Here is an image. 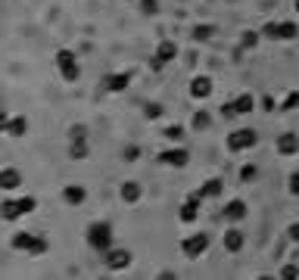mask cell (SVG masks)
I'll return each instance as SVG.
<instances>
[{"label": "cell", "instance_id": "obj_3", "mask_svg": "<svg viewBox=\"0 0 299 280\" xmlns=\"http://www.w3.org/2000/svg\"><path fill=\"white\" fill-rule=\"evenodd\" d=\"M293 190H299V175H296V178H293Z\"/></svg>", "mask_w": 299, "mask_h": 280}, {"label": "cell", "instance_id": "obj_2", "mask_svg": "<svg viewBox=\"0 0 299 280\" xmlns=\"http://www.w3.org/2000/svg\"><path fill=\"white\" fill-rule=\"evenodd\" d=\"M228 246H231V249H237V246H240V236H237V230H231V236H228Z\"/></svg>", "mask_w": 299, "mask_h": 280}, {"label": "cell", "instance_id": "obj_1", "mask_svg": "<svg viewBox=\"0 0 299 280\" xmlns=\"http://www.w3.org/2000/svg\"><path fill=\"white\" fill-rule=\"evenodd\" d=\"M228 215H231V218H243V206H240V203H231Z\"/></svg>", "mask_w": 299, "mask_h": 280}]
</instances>
